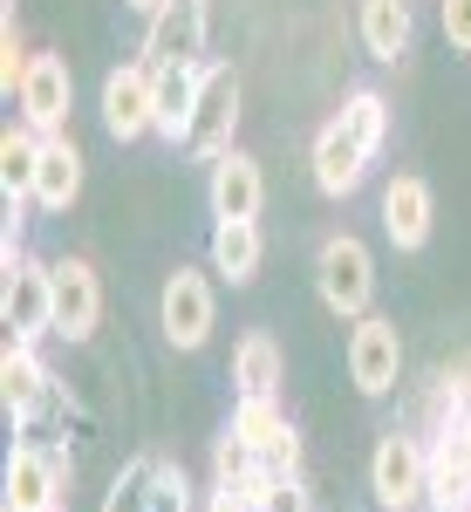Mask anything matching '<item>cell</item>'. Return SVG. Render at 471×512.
<instances>
[{
  "label": "cell",
  "mask_w": 471,
  "mask_h": 512,
  "mask_svg": "<svg viewBox=\"0 0 471 512\" xmlns=\"http://www.w3.org/2000/svg\"><path fill=\"white\" fill-rule=\"evenodd\" d=\"M431 512H471V444L458 424H437L431 437V492H424Z\"/></svg>",
  "instance_id": "obj_13"
},
{
  "label": "cell",
  "mask_w": 471,
  "mask_h": 512,
  "mask_svg": "<svg viewBox=\"0 0 471 512\" xmlns=\"http://www.w3.org/2000/svg\"><path fill=\"white\" fill-rule=\"evenodd\" d=\"M233 130H239V76L226 62H205L192 130H185L178 151H192V158H226V151H233Z\"/></svg>",
  "instance_id": "obj_7"
},
{
  "label": "cell",
  "mask_w": 471,
  "mask_h": 512,
  "mask_svg": "<svg viewBox=\"0 0 471 512\" xmlns=\"http://www.w3.org/2000/svg\"><path fill=\"white\" fill-rule=\"evenodd\" d=\"M28 62H35V48H28L21 28L7 21V28H0V96H7V103H14V89H21V76H28Z\"/></svg>",
  "instance_id": "obj_28"
},
{
  "label": "cell",
  "mask_w": 471,
  "mask_h": 512,
  "mask_svg": "<svg viewBox=\"0 0 471 512\" xmlns=\"http://www.w3.org/2000/svg\"><path fill=\"white\" fill-rule=\"evenodd\" d=\"M212 219H260V205H267V178H260V164L246 158V151H226V158H212Z\"/></svg>",
  "instance_id": "obj_14"
},
{
  "label": "cell",
  "mask_w": 471,
  "mask_h": 512,
  "mask_svg": "<svg viewBox=\"0 0 471 512\" xmlns=\"http://www.w3.org/2000/svg\"><path fill=\"white\" fill-rule=\"evenodd\" d=\"M151 472H157L151 451H144V458H130V465L117 472V485H110L103 512H151Z\"/></svg>",
  "instance_id": "obj_26"
},
{
  "label": "cell",
  "mask_w": 471,
  "mask_h": 512,
  "mask_svg": "<svg viewBox=\"0 0 471 512\" xmlns=\"http://www.w3.org/2000/svg\"><path fill=\"white\" fill-rule=\"evenodd\" d=\"M0 274H7V294H0L7 335H21V342L55 335V267L35 260V253H21L14 239H0Z\"/></svg>",
  "instance_id": "obj_1"
},
{
  "label": "cell",
  "mask_w": 471,
  "mask_h": 512,
  "mask_svg": "<svg viewBox=\"0 0 471 512\" xmlns=\"http://www.w3.org/2000/svg\"><path fill=\"white\" fill-rule=\"evenodd\" d=\"M287 383V355L267 328H253V335H239L233 342V396H280Z\"/></svg>",
  "instance_id": "obj_17"
},
{
  "label": "cell",
  "mask_w": 471,
  "mask_h": 512,
  "mask_svg": "<svg viewBox=\"0 0 471 512\" xmlns=\"http://www.w3.org/2000/svg\"><path fill=\"white\" fill-rule=\"evenodd\" d=\"M151 512H192V478L171 458H157V472H151Z\"/></svg>",
  "instance_id": "obj_27"
},
{
  "label": "cell",
  "mask_w": 471,
  "mask_h": 512,
  "mask_svg": "<svg viewBox=\"0 0 471 512\" xmlns=\"http://www.w3.org/2000/svg\"><path fill=\"white\" fill-rule=\"evenodd\" d=\"M48 512H69V499H62V506H48Z\"/></svg>",
  "instance_id": "obj_32"
},
{
  "label": "cell",
  "mask_w": 471,
  "mask_h": 512,
  "mask_svg": "<svg viewBox=\"0 0 471 512\" xmlns=\"http://www.w3.org/2000/svg\"><path fill=\"white\" fill-rule=\"evenodd\" d=\"M205 28H212L205 0H164L151 14V28H144V62L151 69H198L205 62Z\"/></svg>",
  "instance_id": "obj_8"
},
{
  "label": "cell",
  "mask_w": 471,
  "mask_h": 512,
  "mask_svg": "<svg viewBox=\"0 0 471 512\" xmlns=\"http://www.w3.org/2000/svg\"><path fill=\"white\" fill-rule=\"evenodd\" d=\"M198 82H205V62L198 69H157V137L164 144H185L198 110Z\"/></svg>",
  "instance_id": "obj_21"
},
{
  "label": "cell",
  "mask_w": 471,
  "mask_h": 512,
  "mask_svg": "<svg viewBox=\"0 0 471 512\" xmlns=\"http://www.w3.org/2000/svg\"><path fill=\"white\" fill-rule=\"evenodd\" d=\"M103 321V280L89 260H55V335L62 342H89Z\"/></svg>",
  "instance_id": "obj_11"
},
{
  "label": "cell",
  "mask_w": 471,
  "mask_h": 512,
  "mask_svg": "<svg viewBox=\"0 0 471 512\" xmlns=\"http://www.w3.org/2000/svg\"><path fill=\"white\" fill-rule=\"evenodd\" d=\"M260 260H267V233H260V219H219L212 226V274L246 287V280L260 274Z\"/></svg>",
  "instance_id": "obj_18"
},
{
  "label": "cell",
  "mask_w": 471,
  "mask_h": 512,
  "mask_svg": "<svg viewBox=\"0 0 471 512\" xmlns=\"http://www.w3.org/2000/svg\"><path fill=\"white\" fill-rule=\"evenodd\" d=\"M314 294H321L328 315H342V321L369 315V301H376V260H369V246L355 233L321 239V253H314Z\"/></svg>",
  "instance_id": "obj_2"
},
{
  "label": "cell",
  "mask_w": 471,
  "mask_h": 512,
  "mask_svg": "<svg viewBox=\"0 0 471 512\" xmlns=\"http://www.w3.org/2000/svg\"><path fill=\"white\" fill-rule=\"evenodd\" d=\"M431 219H437L431 185L417 171H396L390 185H383V233H390V246L396 253H417L431 239Z\"/></svg>",
  "instance_id": "obj_12"
},
{
  "label": "cell",
  "mask_w": 471,
  "mask_h": 512,
  "mask_svg": "<svg viewBox=\"0 0 471 512\" xmlns=\"http://www.w3.org/2000/svg\"><path fill=\"white\" fill-rule=\"evenodd\" d=\"M14 110H21L28 130L62 137V130H69V110H76V76H69V62H62V55H35L28 76H21V89H14Z\"/></svg>",
  "instance_id": "obj_9"
},
{
  "label": "cell",
  "mask_w": 471,
  "mask_h": 512,
  "mask_svg": "<svg viewBox=\"0 0 471 512\" xmlns=\"http://www.w3.org/2000/svg\"><path fill=\"white\" fill-rule=\"evenodd\" d=\"M246 478H260V458H253V444L226 424V437H212V485H246Z\"/></svg>",
  "instance_id": "obj_25"
},
{
  "label": "cell",
  "mask_w": 471,
  "mask_h": 512,
  "mask_svg": "<svg viewBox=\"0 0 471 512\" xmlns=\"http://www.w3.org/2000/svg\"><path fill=\"white\" fill-rule=\"evenodd\" d=\"M233 431L253 444V451H267L280 431H287V410H280V396H233Z\"/></svg>",
  "instance_id": "obj_24"
},
{
  "label": "cell",
  "mask_w": 471,
  "mask_h": 512,
  "mask_svg": "<svg viewBox=\"0 0 471 512\" xmlns=\"http://www.w3.org/2000/svg\"><path fill=\"white\" fill-rule=\"evenodd\" d=\"M82 198V151L76 137L62 130V137H48V151H41V178H35V212H69Z\"/></svg>",
  "instance_id": "obj_19"
},
{
  "label": "cell",
  "mask_w": 471,
  "mask_h": 512,
  "mask_svg": "<svg viewBox=\"0 0 471 512\" xmlns=\"http://www.w3.org/2000/svg\"><path fill=\"white\" fill-rule=\"evenodd\" d=\"M260 512H314L301 478H260Z\"/></svg>",
  "instance_id": "obj_29"
},
{
  "label": "cell",
  "mask_w": 471,
  "mask_h": 512,
  "mask_svg": "<svg viewBox=\"0 0 471 512\" xmlns=\"http://www.w3.org/2000/svg\"><path fill=\"white\" fill-rule=\"evenodd\" d=\"M123 7H137V14H157V7H164V0H123Z\"/></svg>",
  "instance_id": "obj_31"
},
{
  "label": "cell",
  "mask_w": 471,
  "mask_h": 512,
  "mask_svg": "<svg viewBox=\"0 0 471 512\" xmlns=\"http://www.w3.org/2000/svg\"><path fill=\"white\" fill-rule=\"evenodd\" d=\"M437 21H444V41L471 55V0H437Z\"/></svg>",
  "instance_id": "obj_30"
},
{
  "label": "cell",
  "mask_w": 471,
  "mask_h": 512,
  "mask_svg": "<svg viewBox=\"0 0 471 512\" xmlns=\"http://www.w3.org/2000/svg\"><path fill=\"white\" fill-rule=\"evenodd\" d=\"M335 117L349 123V137L362 144V151H369V158L390 144V103H383V89H349Z\"/></svg>",
  "instance_id": "obj_23"
},
{
  "label": "cell",
  "mask_w": 471,
  "mask_h": 512,
  "mask_svg": "<svg viewBox=\"0 0 471 512\" xmlns=\"http://www.w3.org/2000/svg\"><path fill=\"white\" fill-rule=\"evenodd\" d=\"M369 492H376L383 512L424 506V492H431V444L417 431H383L376 458H369Z\"/></svg>",
  "instance_id": "obj_3"
},
{
  "label": "cell",
  "mask_w": 471,
  "mask_h": 512,
  "mask_svg": "<svg viewBox=\"0 0 471 512\" xmlns=\"http://www.w3.org/2000/svg\"><path fill=\"white\" fill-rule=\"evenodd\" d=\"M7 492H0V512H48L69 499V458L55 451V444H14L7 451V478H0Z\"/></svg>",
  "instance_id": "obj_4"
},
{
  "label": "cell",
  "mask_w": 471,
  "mask_h": 512,
  "mask_svg": "<svg viewBox=\"0 0 471 512\" xmlns=\"http://www.w3.org/2000/svg\"><path fill=\"white\" fill-rule=\"evenodd\" d=\"M103 130H110L117 144L157 137V69L144 55L103 76Z\"/></svg>",
  "instance_id": "obj_6"
},
{
  "label": "cell",
  "mask_w": 471,
  "mask_h": 512,
  "mask_svg": "<svg viewBox=\"0 0 471 512\" xmlns=\"http://www.w3.org/2000/svg\"><path fill=\"white\" fill-rule=\"evenodd\" d=\"M410 0H362V48L376 62H403L410 55Z\"/></svg>",
  "instance_id": "obj_22"
},
{
  "label": "cell",
  "mask_w": 471,
  "mask_h": 512,
  "mask_svg": "<svg viewBox=\"0 0 471 512\" xmlns=\"http://www.w3.org/2000/svg\"><path fill=\"white\" fill-rule=\"evenodd\" d=\"M41 151H48V137H41V130L7 123V137H0V192H7V205H28V198H35Z\"/></svg>",
  "instance_id": "obj_20"
},
{
  "label": "cell",
  "mask_w": 471,
  "mask_h": 512,
  "mask_svg": "<svg viewBox=\"0 0 471 512\" xmlns=\"http://www.w3.org/2000/svg\"><path fill=\"white\" fill-rule=\"evenodd\" d=\"M55 390V376H48V362H41L35 342H21V335H7V349H0V403H7V417L21 424V417H35V403Z\"/></svg>",
  "instance_id": "obj_15"
},
{
  "label": "cell",
  "mask_w": 471,
  "mask_h": 512,
  "mask_svg": "<svg viewBox=\"0 0 471 512\" xmlns=\"http://www.w3.org/2000/svg\"><path fill=\"white\" fill-rule=\"evenodd\" d=\"M212 321H219V294H212V280L198 274V267H178V274L164 280V294H157V328H164V342L192 355V349L212 342Z\"/></svg>",
  "instance_id": "obj_5"
},
{
  "label": "cell",
  "mask_w": 471,
  "mask_h": 512,
  "mask_svg": "<svg viewBox=\"0 0 471 512\" xmlns=\"http://www.w3.org/2000/svg\"><path fill=\"white\" fill-rule=\"evenodd\" d=\"M308 164H314V185H321L328 198H349L355 185H362V171H369V151L349 137V123H342V117H328V123H321V137H314V158Z\"/></svg>",
  "instance_id": "obj_16"
},
{
  "label": "cell",
  "mask_w": 471,
  "mask_h": 512,
  "mask_svg": "<svg viewBox=\"0 0 471 512\" xmlns=\"http://www.w3.org/2000/svg\"><path fill=\"white\" fill-rule=\"evenodd\" d=\"M349 376L362 396H390L396 376H403V335H396V321L383 315H362L349 328Z\"/></svg>",
  "instance_id": "obj_10"
}]
</instances>
